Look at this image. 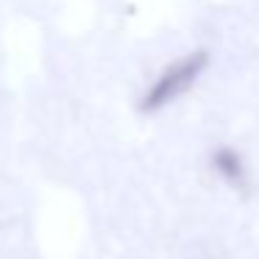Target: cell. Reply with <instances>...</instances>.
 <instances>
[{"label":"cell","mask_w":259,"mask_h":259,"mask_svg":"<svg viewBox=\"0 0 259 259\" xmlns=\"http://www.w3.org/2000/svg\"><path fill=\"white\" fill-rule=\"evenodd\" d=\"M209 64H212V53L206 48H192V51L181 53V56L170 59L167 64H162L156 75L145 84V90L140 92L137 109L142 114H159L167 106L179 103L184 95H190L201 78L206 75Z\"/></svg>","instance_id":"1"},{"label":"cell","mask_w":259,"mask_h":259,"mask_svg":"<svg viewBox=\"0 0 259 259\" xmlns=\"http://www.w3.org/2000/svg\"><path fill=\"white\" fill-rule=\"evenodd\" d=\"M209 167L223 184L242 190L248 184V162L245 153L234 145H214L209 151Z\"/></svg>","instance_id":"2"}]
</instances>
